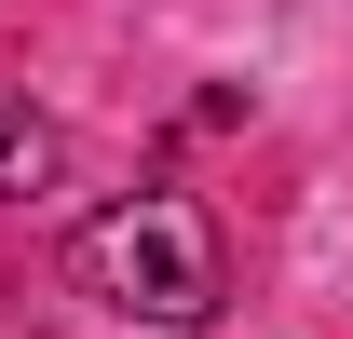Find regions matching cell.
Wrapping results in <instances>:
<instances>
[{
    "label": "cell",
    "mask_w": 353,
    "mask_h": 339,
    "mask_svg": "<svg viewBox=\"0 0 353 339\" xmlns=\"http://www.w3.org/2000/svg\"><path fill=\"white\" fill-rule=\"evenodd\" d=\"M68 271H82V298L136 312V326H218V298H231V245H218V217L190 204V190L95 204L68 231Z\"/></svg>",
    "instance_id": "1"
},
{
    "label": "cell",
    "mask_w": 353,
    "mask_h": 339,
    "mask_svg": "<svg viewBox=\"0 0 353 339\" xmlns=\"http://www.w3.org/2000/svg\"><path fill=\"white\" fill-rule=\"evenodd\" d=\"M54 163H68V136L28 109V95H0V204H28V190H54Z\"/></svg>",
    "instance_id": "2"
}]
</instances>
